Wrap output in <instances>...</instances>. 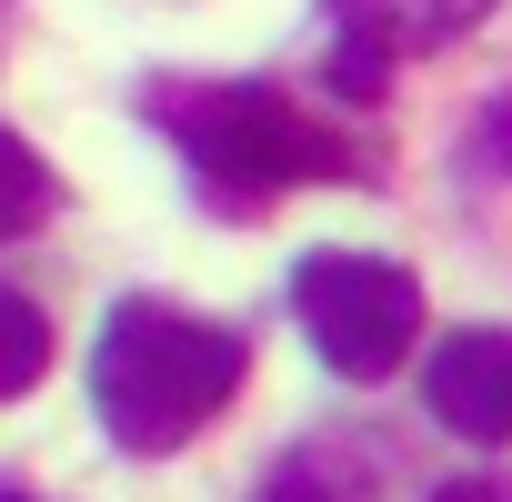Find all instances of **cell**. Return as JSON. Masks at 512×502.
<instances>
[{
    "instance_id": "cell-1",
    "label": "cell",
    "mask_w": 512,
    "mask_h": 502,
    "mask_svg": "<svg viewBox=\"0 0 512 502\" xmlns=\"http://www.w3.org/2000/svg\"><path fill=\"white\" fill-rule=\"evenodd\" d=\"M251 372V342L171 312V302H111L101 342H91V412L121 452H181Z\"/></svg>"
},
{
    "instance_id": "cell-2",
    "label": "cell",
    "mask_w": 512,
    "mask_h": 502,
    "mask_svg": "<svg viewBox=\"0 0 512 502\" xmlns=\"http://www.w3.org/2000/svg\"><path fill=\"white\" fill-rule=\"evenodd\" d=\"M151 121H161V141L191 151V171L231 211L262 201V191H292V181H332L342 171L332 121H312L272 81H171V91H151Z\"/></svg>"
},
{
    "instance_id": "cell-3",
    "label": "cell",
    "mask_w": 512,
    "mask_h": 502,
    "mask_svg": "<svg viewBox=\"0 0 512 502\" xmlns=\"http://www.w3.org/2000/svg\"><path fill=\"white\" fill-rule=\"evenodd\" d=\"M292 312L342 382H392L422 332V282L382 251H312L292 272Z\"/></svg>"
},
{
    "instance_id": "cell-4",
    "label": "cell",
    "mask_w": 512,
    "mask_h": 502,
    "mask_svg": "<svg viewBox=\"0 0 512 502\" xmlns=\"http://www.w3.org/2000/svg\"><path fill=\"white\" fill-rule=\"evenodd\" d=\"M472 21H492V0H332V31H342V91L372 101L382 71L402 51H442Z\"/></svg>"
},
{
    "instance_id": "cell-5",
    "label": "cell",
    "mask_w": 512,
    "mask_h": 502,
    "mask_svg": "<svg viewBox=\"0 0 512 502\" xmlns=\"http://www.w3.org/2000/svg\"><path fill=\"white\" fill-rule=\"evenodd\" d=\"M422 402L442 412V432H462V442H512V332H492V322H472V332H452L432 362H422Z\"/></svg>"
},
{
    "instance_id": "cell-6",
    "label": "cell",
    "mask_w": 512,
    "mask_h": 502,
    "mask_svg": "<svg viewBox=\"0 0 512 502\" xmlns=\"http://www.w3.org/2000/svg\"><path fill=\"white\" fill-rule=\"evenodd\" d=\"M51 201H61V181H51V161L21 141V131H0V241H21V231H41L51 221Z\"/></svg>"
},
{
    "instance_id": "cell-7",
    "label": "cell",
    "mask_w": 512,
    "mask_h": 502,
    "mask_svg": "<svg viewBox=\"0 0 512 502\" xmlns=\"http://www.w3.org/2000/svg\"><path fill=\"white\" fill-rule=\"evenodd\" d=\"M41 372H51V322L21 292H0V402H21Z\"/></svg>"
},
{
    "instance_id": "cell-8",
    "label": "cell",
    "mask_w": 512,
    "mask_h": 502,
    "mask_svg": "<svg viewBox=\"0 0 512 502\" xmlns=\"http://www.w3.org/2000/svg\"><path fill=\"white\" fill-rule=\"evenodd\" d=\"M262 502H372V492H362L352 462H292V472H272Z\"/></svg>"
},
{
    "instance_id": "cell-9",
    "label": "cell",
    "mask_w": 512,
    "mask_h": 502,
    "mask_svg": "<svg viewBox=\"0 0 512 502\" xmlns=\"http://www.w3.org/2000/svg\"><path fill=\"white\" fill-rule=\"evenodd\" d=\"M0 502H31V492H0Z\"/></svg>"
}]
</instances>
